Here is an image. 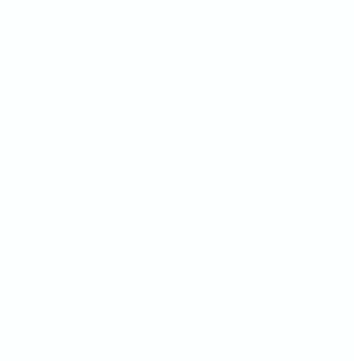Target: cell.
<instances>
[{
	"mask_svg": "<svg viewBox=\"0 0 354 361\" xmlns=\"http://www.w3.org/2000/svg\"><path fill=\"white\" fill-rule=\"evenodd\" d=\"M19 361H70V336H25Z\"/></svg>",
	"mask_w": 354,
	"mask_h": 361,
	"instance_id": "1",
	"label": "cell"
}]
</instances>
